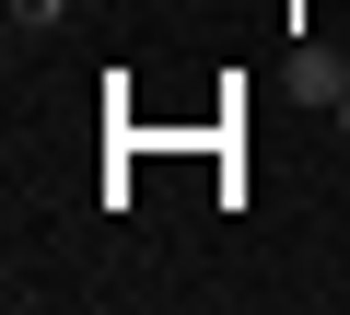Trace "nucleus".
Returning a JSON list of instances; mask_svg holds the SVG:
<instances>
[{"label": "nucleus", "mask_w": 350, "mask_h": 315, "mask_svg": "<svg viewBox=\"0 0 350 315\" xmlns=\"http://www.w3.org/2000/svg\"><path fill=\"white\" fill-rule=\"evenodd\" d=\"M292 82H304V105H338V94H350V47H304Z\"/></svg>", "instance_id": "obj_1"}, {"label": "nucleus", "mask_w": 350, "mask_h": 315, "mask_svg": "<svg viewBox=\"0 0 350 315\" xmlns=\"http://www.w3.org/2000/svg\"><path fill=\"white\" fill-rule=\"evenodd\" d=\"M338 140H350V94H338Z\"/></svg>", "instance_id": "obj_2"}]
</instances>
